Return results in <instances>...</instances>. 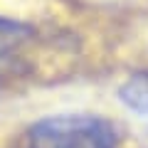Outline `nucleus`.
<instances>
[{"instance_id":"4","label":"nucleus","mask_w":148,"mask_h":148,"mask_svg":"<svg viewBox=\"0 0 148 148\" xmlns=\"http://www.w3.org/2000/svg\"><path fill=\"white\" fill-rule=\"evenodd\" d=\"M0 91H3V84H0Z\"/></svg>"},{"instance_id":"1","label":"nucleus","mask_w":148,"mask_h":148,"mask_svg":"<svg viewBox=\"0 0 148 148\" xmlns=\"http://www.w3.org/2000/svg\"><path fill=\"white\" fill-rule=\"evenodd\" d=\"M114 123L94 114H62L32 123L27 148H116Z\"/></svg>"},{"instance_id":"2","label":"nucleus","mask_w":148,"mask_h":148,"mask_svg":"<svg viewBox=\"0 0 148 148\" xmlns=\"http://www.w3.org/2000/svg\"><path fill=\"white\" fill-rule=\"evenodd\" d=\"M32 37H35V30L30 25L0 15V59H8L15 52H20Z\"/></svg>"},{"instance_id":"3","label":"nucleus","mask_w":148,"mask_h":148,"mask_svg":"<svg viewBox=\"0 0 148 148\" xmlns=\"http://www.w3.org/2000/svg\"><path fill=\"white\" fill-rule=\"evenodd\" d=\"M119 99L131 111L148 116V69L133 74L131 79L119 89Z\"/></svg>"}]
</instances>
